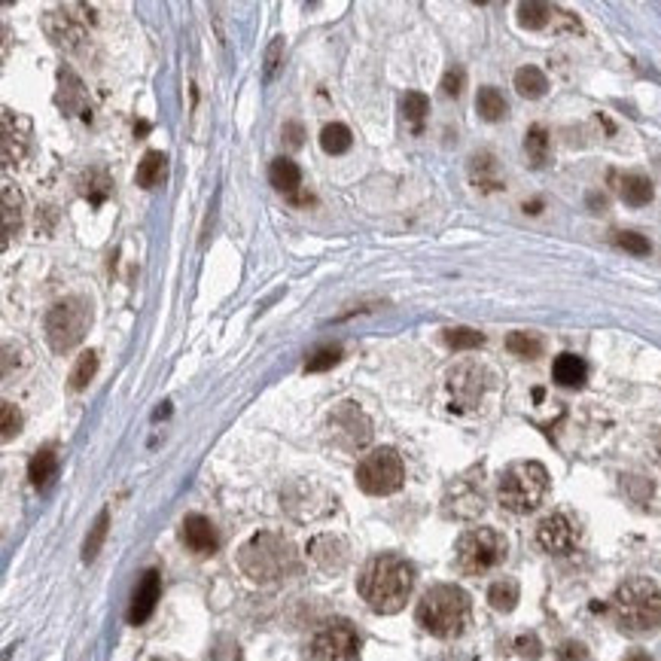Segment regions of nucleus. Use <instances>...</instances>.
<instances>
[{
	"label": "nucleus",
	"mask_w": 661,
	"mask_h": 661,
	"mask_svg": "<svg viewBox=\"0 0 661 661\" xmlns=\"http://www.w3.org/2000/svg\"><path fill=\"white\" fill-rule=\"evenodd\" d=\"M360 598L375 613H399L415 588V567L399 555H375L360 573Z\"/></svg>",
	"instance_id": "obj_1"
},
{
	"label": "nucleus",
	"mask_w": 661,
	"mask_h": 661,
	"mask_svg": "<svg viewBox=\"0 0 661 661\" xmlns=\"http://www.w3.org/2000/svg\"><path fill=\"white\" fill-rule=\"evenodd\" d=\"M613 616L624 634H649L661 624V588L646 576L628 579L613 594Z\"/></svg>",
	"instance_id": "obj_2"
},
{
	"label": "nucleus",
	"mask_w": 661,
	"mask_h": 661,
	"mask_svg": "<svg viewBox=\"0 0 661 661\" xmlns=\"http://www.w3.org/2000/svg\"><path fill=\"white\" fill-rule=\"evenodd\" d=\"M469 622V594L457 585H433L418 604V624L433 637L452 641Z\"/></svg>",
	"instance_id": "obj_3"
},
{
	"label": "nucleus",
	"mask_w": 661,
	"mask_h": 661,
	"mask_svg": "<svg viewBox=\"0 0 661 661\" xmlns=\"http://www.w3.org/2000/svg\"><path fill=\"white\" fill-rule=\"evenodd\" d=\"M238 564L253 583H278V579L296 570V551L283 536L263 530L241 546Z\"/></svg>",
	"instance_id": "obj_4"
},
{
	"label": "nucleus",
	"mask_w": 661,
	"mask_h": 661,
	"mask_svg": "<svg viewBox=\"0 0 661 661\" xmlns=\"http://www.w3.org/2000/svg\"><path fill=\"white\" fill-rule=\"evenodd\" d=\"M549 491V472L543 463L536 461H518L500 476L497 485V500L503 510L515 515L534 512L543 503Z\"/></svg>",
	"instance_id": "obj_5"
},
{
	"label": "nucleus",
	"mask_w": 661,
	"mask_h": 661,
	"mask_svg": "<svg viewBox=\"0 0 661 661\" xmlns=\"http://www.w3.org/2000/svg\"><path fill=\"white\" fill-rule=\"evenodd\" d=\"M92 323V305L83 296H68L49 308L46 314V341L55 354H68L86 339V330Z\"/></svg>",
	"instance_id": "obj_6"
},
{
	"label": "nucleus",
	"mask_w": 661,
	"mask_h": 661,
	"mask_svg": "<svg viewBox=\"0 0 661 661\" xmlns=\"http://www.w3.org/2000/svg\"><path fill=\"white\" fill-rule=\"evenodd\" d=\"M506 558V540L494 527H472L457 540V567L467 576H482Z\"/></svg>",
	"instance_id": "obj_7"
},
{
	"label": "nucleus",
	"mask_w": 661,
	"mask_h": 661,
	"mask_svg": "<svg viewBox=\"0 0 661 661\" xmlns=\"http://www.w3.org/2000/svg\"><path fill=\"white\" fill-rule=\"evenodd\" d=\"M405 482V467L403 457L394 448H375L372 454H366L357 467V485L372 497H388L396 494Z\"/></svg>",
	"instance_id": "obj_8"
},
{
	"label": "nucleus",
	"mask_w": 661,
	"mask_h": 661,
	"mask_svg": "<svg viewBox=\"0 0 661 661\" xmlns=\"http://www.w3.org/2000/svg\"><path fill=\"white\" fill-rule=\"evenodd\" d=\"M311 661H357L360 637L357 628L345 619L326 622L311 641Z\"/></svg>",
	"instance_id": "obj_9"
},
{
	"label": "nucleus",
	"mask_w": 661,
	"mask_h": 661,
	"mask_svg": "<svg viewBox=\"0 0 661 661\" xmlns=\"http://www.w3.org/2000/svg\"><path fill=\"white\" fill-rule=\"evenodd\" d=\"M485 388H488V372L476 363H463L448 372V390H452L454 409H472L482 399Z\"/></svg>",
	"instance_id": "obj_10"
},
{
	"label": "nucleus",
	"mask_w": 661,
	"mask_h": 661,
	"mask_svg": "<svg viewBox=\"0 0 661 661\" xmlns=\"http://www.w3.org/2000/svg\"><path fill=\"white\" fill-rule=\"evenodd\" d=\"M536 543H540V549H546L549 555H567V551H573V546H576V527H573V521L567 518L564 512H555L540 521V527H536Z\"/></svg>",
	"instance_id": "obj_11"
},
{
	"label": "nucleus",
	"mask_w": 661,
	"mask_h": 661,
	"mask_svg": "<svg viewBox=\"0 0 661 661\" xmlns=\"http://www.w3.org/2000/svg\"><path fill=\"white\" fill-rule=\"evenodd\" d=\"M159 592H162V579H159V570H147L137 583L135 594H132V607H128V622L132 624H143L152 616V609L159 604Z\"/></svg>",
	"instance_id": "obj_12"
},
{
	"label": "nucleus",
	"mask_w": 661,
	"mask_h": 661,
	"mask_svg": "<svg viewBox=\"0 0 661 661\" xmlns=\"http://www.w3.org/2000/svg\"><path fill=\"white\" fill-rule=\"evenodd\" d=\"M180 536H184L186 549H192L195 555H214L216 546H220V536H216V527L210 525L205 515H186Z\"/></svg>",
	"instance_id": "obj_13"
},
{
	"label": "nucleus",
	"mask_w": 661,
	"mask_h": 661,
	"mask_svg": "<svg viewBox=\"0 0 661 661\" xmlns=\"http://www.w3.org/2000/svg\"><path fill=\"white\" fill-rule=\"evenodd\" d=\"M77 10H79V6H64V10H58V12H49L46 31H49V37L58 43V46H68L70 49L74 43L83 40L86 25L74 16Z\"/></svg>",
	"instance_id": "obj_14"
},
{
	"label": "nucleus",
	"mask_w": 661,
	"mask_h": 661,
	"mask_svg": "<svg viewBox=\"0 0 661 661\" xmlns=\"http://www.w3.org/2000/svg\"><path fill=\"white\" fill-rule=\"evenodd\" d=\"M308 555L314 558L317 567H323L326 573L330 570L336 573L347 564V546H345V540L336 534H323V536H317V540H311Z\"/></svg>",
	"instance_id": "obj_15"
},
{
	"label": "nucleus",
	"mask_w": 661,
	"mask_h": 661,
	"mask_svg": "<svg viewBox=\"0 0 661 661\" xmlns=\"http://www.w3.org/2000/svg\"><path fill=\"white\" fill-rule=\"evenodd\" d=\"M268 180H272V186L278 189V192L296 199V192H299V186H302V171L293 159L281 156V159H274L272 168H268Z\"/></svg>",
	"instance_id": "obj_16"
},
{
	"label": "nucleus",
	"mask_w": 661,
	"mask_h": 661,
	"mask_svg": "<svg viewBox=\"0 0 661 661\" xmlns=\"http://www.w3.org/2000/svg\"><path fill=\"white\" fill-rule=\"evenodd\" d=\"M28 122L12 116L10 110H4V162L16 165L21 156H25L28 147V135H19V128H25Z\"/></svg>",
	"instance_id": "obj_17"
},
{
	"label": "nucleus",
	"mask_w": 661,
	"mask_h": 661,
	"mask_svg": "<svg viewBox=\"0 0 661 661\" xmlns=\"http://www.w3.org/2000/svg\"><path fill=\"white\" fill-rule=\"evenodd\" d=\"M551 378H555L561 388H583L585 378H588V366L583 357L576 354H561L551 366Z\"/></svg>",
	"instance_id": "obj_18"
},
{
	"label": "nucleus",
	"mask_w": 661,
	"mask_h": 661,
	"mask_svg": "<svg viewBox=\"0 0 661 661\" xmlns=\"http://www.w3.org/2000/svg\"><path fill=\"white\" fill-rule=\"evenodd\" d=\"M619 195L624 205L631 208H643L652 201V195H656V189H652V180L643 177V174H624L619 180Z\"/></svg>",
	"instance_id": "obj_19"
},
{
	"label": "nucleus",
	"mask_w": 661,
	"mask_h": 661,
	"mask_svg": "<svg viewBox=\"0 0 661 661\" xmlns=\"http://www.w3.org/2000/svg\"><path fill=\"white\" fill-rule=\"evenodd\" d=\"M165 174H168V159H165V152L150 150L147 156H143V162L137 165V186H143V189L159 186L165 180Z\"/></svg>",
	"instance_id": "obj_20"
},
{
	"label": "nucleus",
	"mask_w": 661,
	"mask_h": 661,
	"mask_svg": "<svg viewBox=\"0 0 661 661\" xmlns=\"http://www.w3.org/2000/svg\"><path fill=\"white\" fill-rule=\"evenodd\" d=\"M515 92L521 94V98H543V94L549 92V77L543 74L540 68H534V64H527V68L515 70Z\"/></svg>",
	"instance_id": "obj_21"
},
{
	"label": "nucleus",
	"mask_w": 661,
	"mask_h": 661,
	"mask_svg": "<svg viewBox=\"0 0 661 661\" xmlns=\"http://www.w3.org/2000/svg\"><path fill=\"white\" fill-rule=\"evenodd\" d=\"M21 229V195L16 186H4V247L19 235Z\"/></svg>",
	"instance_id": "obj_22"
},
{
	"label": "nucleus",
	"mask_w": 661,
	"mask_h": 661,
	"mask_svg": "<svg viewBox=\"0 0 661 661\" xmlns=\"http://www.w3.org/2000/svg\"><path fill=\"white\" fill-rule=\"evenodd\" d=\"M58 472V454L53 448H43L31 457V463H28V478H31V485H37V488H46L49 482L55 478Z\"/></svg>",
	"instance_id": "obj_23"
},
{
	"label": "nucleus",
	"mask_w": 661,
	"mask_h": 661,
	"mask_svg": "<svg viewBox=\"0 0 661 661\" xmlns=\"http://www.w3.org/2000/svg\"><path fill=\"white\" fill-rule=\"evenodd\" d=\"M518 594H521V588L515 579H497V583L488 588V604L497 609V613H512V609L518 607Z\"/></svg>",
	"instance_id": "obj_24"
},
{
	"label": "nucleus",
	"mask_w": 661,
	"mask_h": 661,
	"mask_svg": "<svg viewBox=\"0 0 661 661\" xmlns=\"http://www.w3.org/2000/svg\"><path fill=\"white\" fill-rule=\"evenodd\" d=\"M399 110H403L405 122H409L415 132H420L427 113H430V98H427L424 92H405L403 98H399Z\"/></svg>",
	"instance_id": "obj_25"
},
{
	"label": "nucleus",
	"mask_w": 661,
	"mask_h": 661,
	"mask_svg": "<svg viewBox=\"0 0 661 661\" xmlns=\"http://www.w3.org/2000/svg\"><path fill=\"white\" fill-rule=\"evenodd\" d=\"M476 110L485 122H500L506 116V98L494 86H485V89H478Z\"/></svg>",
	"instance_id": "obj_26"
},
{
	"label": "nucleus",
	"mask_w": 661,
	"mask_h": 661,
	"mask_svg": "<svg viewBox=\"0 0 661 661\" xmlns=\"http://www.w3.org/2000/svg\"><path fill=\"white\" fill-rule=\"evenodd\" d=\"M469 171H472V184H476L478 189H500L497 162H494L491 152H482V156L472 159Z\"/></svg>",
	"instance_id": "obj_27"
},
{
	"label": "nucleus",
	"mask_w": 661,
	"mask_h": 661,
	"mask_svg": "<svg viewBox=\"0 0 661 661\" xmlns=\"http://www.w3.org/2000/svg\"><path fill=\"white\" fill-rule=\"evenodd\" d=\"M354 143L351 137V128L341 126V122H332V126H326L321 132V147L323 152H330V156H341V152H347Z\"/></svg>",
	"instance_id": "obj_28"
},
{
	"label": "nucleus",
	"mask_w": 661,
	"mask_h": 661,
	"mask_svg": "<svg viewBox=\"0 0 661 661\" xmlns=\"http://www.w3.org/2000/svg\"><path fill=\"white\" fill-rule=\"evenodd\" d=\"M107 527H110V512L104 510L98 518H94L89 536H86V543H83V561L86 564H92L94 558H98V551H101V546H104V540H107Z\"/></svg>",
	"instance_id": "obj_29"
},
{
	"label": "nucleus",
	"mask_w": 661,
	"mask_h": 661,
	"mask_svg": "<svg viewBox=\"0 0 661 661\" xmlns=\"http://www.w3.org/2000/svg\"><path fill=\"white\" fill-rule=\"evenodd\" d=\"M525 152L530 159V165H536V168H543V165L549 162V132L543 126H534L525 137Z\"/></svg>",
	"instance_id": "obj_30"
},
{
	"label": "nucleus",
	"mask_w": 661,
	"mask_h": 661,
	"mask_svg": "<svg viewBox=\"0 0 661 661\" xmlns=\"http://www.w3.org/2000/svg\"><path fill=\"white\" fill-rule=\"evenodd\" d=\"M506 347H510L515 357L536 360L543 354V339L534 336V332H512V336L506 339Z\"/></svg>",
	"instance_id": "obj_31"
},
{
	"label": "nucleus",
	"mask_w": 661,
	"mask_h": 661,
	"mask_svg": "<svg viewBox=\"0 0 661 661\" xmlns=\"http://www.w3.org/2000/svg\"><path fill=\"white\" fill-rule=\"evenodd\" d=\"M110 186H113V184H110V177H107L104 171H98V168L89 171V174L83 177V195L92 201V205H104L107 195H110Z\"/></svg>",
	"instance_id": "obj_32"
},
{
	"label": "nucleus",
	"mask_w": 661,
	"mask_h": 661,
	"mask_svg": "<svg viewBox=\"0 0 661 661\" xmlns=\"http://www.w3.org/2000/svg\"><path fill=\"white\" fill-rule=\"evenodd\" d=\"M445 345L452 351H476V347L485 345V336L469 326H457V330H445Z\"/></svg>",
	"instance_id": "obj_33"
},
{
	"label": "nucleus",
	"mask_w": 661,
	"mask_h": 661,
	"mask_svg": "<svg viewBox=\"0 0 661 661\" xmlns=\"http://www.w3.org/2000/svg\"><path fill=\"white\" fill-rule=\"evenodd\" d=\"M551 19V6L549 4H521L518 6V21L521 28H530V31H540L546 28Z\"/></svg>",
	"instance_id": "obj_34"
},
{
	"label": "nucleus",
	"mask_w": 661,
	"mask_h": 661,
	"mask_svg": "<svg viewBox=\"0 0 661 661\" xmlns=\"http://www.w3.org/2000/svg\"><path fill=\"white\" fill-rule=\"evenodd\" d=\"M94 372H98V354H94V351L79 354L74 372H70V388H74V390H83L86 384H89L92 378H94Z\"/></svg>",
	"instance_id": "obj_35"
},
{
	"label": "nucleus",
	"mask_w": 661,
	"mask_h": 661,
	"mask_svg": "<svg viewBox=\"0 0 661 661\" xmlns=\"http://www.w3.org/2000/svg\"><path fill=\"white\" fill-rule=\"evenodd\" d=\"M339 357H341L339 347H317V351L305 360V372H326V369L336 366Z\"/></svg>",
	"instance_id": "obj_36"
},
{
	"label": "nucleus",
	"mask_w": 661,
	"mask_h": 661,
	"mask_svg": "<svg viewBox=\"0 0 661 661\" xmlns=\"http://www.w3.org/2000/svg\"><path fill=\"white\" fill-rule=\"evenodd\" d=\"M19 427H21L19 409L12 403H4L0 405V436H4V442H10L19 433Z\"/></svg>",
	"instance_id": "obj_37"
},
{
	"label": "nucleus",
	"mask_w": 661,
	"mask_h": 661,
	"mask_svg": "<svg viewBox=\"0 0 661 661\" xmlns=\"http://www.w3.org/2000/svg\"><path fill=\"white\" fill-rule=\"evenodd\" d=\"M463 86H467V70L461 68V64H454V68L445 70V77H442V94L445 98H457V94L463 92Z\"/></svg>",
	"instance_id": "obj_38"
},
{
	"label": "nucleus",
	"mask_w": 661,
	"mask_h": 661,
	"mask_svg": "<svg viewBox=\"0 0 661 661\" xmlns=\"http://www.w3.org/2000/svg\"><path fill=\"white\" fill-rule=\"evenodd\" d=\"M613 241L619 244L622 250L634 253V257H646V253L652 250V244L646 241L643 235H637V232H616V238H613Z\"/></svg>",
	"instance_id": "obj_39"
},
{
	"label": "nucleus",
	"mask_w": 661,
	"mask_h": 661,
	"mask_svg": "<svg viewBox=\"0 0 661 661\" xmlns=\"http://www.w3.org/2000/svg\"><path fill=\"white\" fill-rule=\"evenodd\" d=\"M515 649H518V656L527 658V661H536L543 656V646L534 634H521L518 641H515Z\"/></svg>",
	"instance_id": "obj_40"
},
{
	"label": "nucleus",
	"mask_w": 661,
	"mask_h": 661,
	"mask_svg": "<svg viewBox=\"0 0 661 661\" xmlns=\"http://www.w3.org/2000/svg\"><path fill=\"white\" fill-rule=\"evenodd\" d=\"M281 55H283V40H272L265 49V79H272L281 68Z\"/></svg>",
	"instance_id": "obj_41"
},
{
	"label": "nucleus",
	"mask_w": 661,
	"mask_h": 661,
	"mask_svg": "<svg viewBox=\"0 0 661 661\" xmlns=\"http://www.w3.org/2000/svg\"><path fill=\"white\" fill-rule=\"evenodd\" d=\"M588 658V649L579 641H567L558 646V661H585Z\"/></svg>",
	"instance_id": "obj_42"
},
{
	"label": "nucleus",
	"mask_w": 661,
	"mask_h": 661,
	"mask_svg": "<svg viewBox=\"0 0 661 661\" xmlns=\"http://www.w3.org/2000/svg\"><path fill=\"white\" fill-rule=\"evenodd\" d=\"M281 137H283V143H287L290 150H299L302 147V137H305L302 122H283Z\"/></svg>",
	"instance_id": "obj_43"
},
{
	"label": "nucleus",
	"mask_w": 661,
	"mask_h": 661,
	"mask_svg": "<svg viewBox=\"0 0 661 661\" xmlns=\"http://www.w3.org/2000/svg\"><path fill=\"white\" fill-rule=\"evenodd\" d=\"M624 661H652V658H649V652H643V649H631L628 656H624Z\"/></svg>",
	"instance_id": "obj_44"
}]
</instances>
